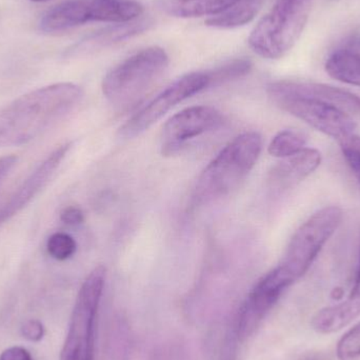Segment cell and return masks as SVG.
I'll list each match as a JSON object with an SVG mask.
<instances>
[{
    "label": "cell",
    "instance_id": "cb8c5ba5",
    "mask_svg": "<svg viewBox=\"0 0 360 360\" xmlns=\"http://www.w3.org/2000/svg\"><path fill=\"white\" fill-rule=\"evenodd\" d=\"M338 357L340 360L360 359V323L349 330L338 344Z\"/></svg>",
    "mask_w": 360,
    "mask_h": 360
},
{
    "label": "cell",
    "instance_id": "44dd1931",
    "mask_svg": "<svg viewBox=\"0 0 360 360\" xmlns=\"http://www.w3.org/2000/svg\"><path fill=\"white\" fill-rule=\"evenodd\" d=\"M253 65L250 59L237 58L228 61L219 67L207 71L210 79V88L221 86L245 77L251 72Z\"/></svg>",
    "mask_w": 360,
    "mask_h": 360
},
{
    "label": "cell",
    "instance_id": "8fae6325",
    "mask_svg": "<svg viewBox=\"0 0 360 360\" xmlns=\"http://www.w3.org/2000/svg\"><path fill=\"white\" fill-rule=\"evenodd\" d=\"M296 283L281 266L266 273L254 285L240 310L238 335L247 338L253 333L262 319L272 310L288 288Z\"/></svg>",
    "mask_w": 360,
    "mask_h": 360
},
{
    "label": "cell",
    "instance_id": "6da1fadb",
    "mask_svg": "<svg viewBox=\"0 0 360 360\" xmlns=\"http://www.w3.org/2000/svg\"><path fill=\"white\" fill-rule=\"evenodd\" d=\"M84 91L72 82H59L21 95L0 110V148L31 143L69 115Z\"/></svg>",
    "mask_w": 360,
    "mask_h": 360
},
{
    "label": "cell",
    "instance_id": "7402d4cb",
    "mask_svg": "<svg viewBox=\"0 0 360 360\" xmlns=\"http://www.w3.org/2000/svg\"><path fill=\"white\" fill-rule=\"evenodd\" d=\"M77 245L73 237L67 233H55L46 241V250L51 257L63 262L75 254Z\"/></svg>",
    "mask_w": 360,
    "mask_h": 360
},
{
    "label": "cell",
    "instance_id": "3957f363",
    "mask_svg": "<svg viewBox=\"0 0 360 360\" xmlns=\"http://www.w3.org/2000/svg\"><path fill=\"white\" fill-rule=\"evenodd\" d=\"M313 0H277L249 37L252 50L266 59L285 56L308 22Z\"/></svg>",
    "mask_w": 360,
    "mask_h": 360
},
{
    "label": "cell",
    "instance_id": "8992f818",
    "mask_svg": "<svg viewBox=\"0 0 360 360\" xmlns=\"http://www.w3.org/2000/svg\"><path fill=\"white\" fill-rule=\"evenodd\" d=\"M143 13V6L134 0H65L44 15L40 29L46 33H56L89 21L128 22Z\"/></svg>",
    "mask_w": 360,
    "mask_h": 360
},
{
    "label": "cell",
    "instance_id": "d4e9b609",
    "mask_svg": "<svg viewBox=\"0 0 360 360\" xmlns=\"http://www.w3.org/2000/svg\"><path fill=\"white\" fill-rule=\"evenodd\" d=\"M44 327L37 319H29L21 327V334L25 340L32 342H38L44 338Z\"/></svg>",
    "mask_w": 360,
    "mask_h": 360
},
{
    "label": "cell",
    "instance_id": "9a60e30c",
    "mask_svg": "<svg viewBox=\"0 0 360 360\" xmlns=\"http://www.w3.org/2000/svg\"><path fill=\"white\" fill-rule=\"evenodd\" d=\"M360 315V243L359 268L354 285L345 302L321 309L312 319V327L317 333L332 334L350 325Z\"/></svg>",
    "mask_w": 360,
    "mask_h": 360
},
{
    "label": "cell",
    "instance_id": "7a4b0ae2",
    "mask_svg": "<svg viewBox=\"0 0 360 360\" xmlns=\"http://www.w3.org/2000/svg\"><path fill=\"white\" fill-rule=\"evenodd\" d=\"M262 150L257 132H245L235 137L205 167L193 192L196 205L217 200L232 193L253 170Z\"/></svg>",
    "mask_w": 360,
    "mask_h": 360
},
{
    "label": "cell",
    "instance_id": "f1b7e54d",
    "mask_svg": "<svg viewBox=\"0 0 360 360\" xmlns=\"http://www.w3.org/2000/svg\"><path fill=\"white\" fill-rule=\"evenodd\" d=\"M31 1H34V2H44V1H49V0H31Z\"/></svg>",
    "mask_w": 360,
    "mask_h": 360
},
{
    "label": "cell",
    "instance_id": "603a6c76",
    "mask_svg": "<svg viewBox=\"0 0 360 360\" xmlns=\"http://www.w3.org/2000/svg\"><path fill=\"white\" fill-rule=\"evenodd\" d=\"M340 150L346 160L347 164L350 167L353 175L356 179L360 186V136L359 135H348L345 139H340Z\"/></svg>",
    "mask_w": 360,
    "mask_h": 360
},
{
    "label": "cell",
    "instance_id": "e0dca14e",
    "mask_svg": "<svg viewBox=\"0 0 360 360\" xmlns=\"http://www.w3.org/2000/svg\"><path fill=\"white\" fill-rule=\"evenodd\" d=\"M150 23L147 20H133L128 22L116 23L91 34L78 42L70 50L72 55H84L96 52L122 40L128 39L148 29Z\"/></svg>",
    "mask_w": 360,
    "mask_h": 360
},
{
    "label": "cell",
    "instance_id": "d6986e66",
    "mask_svg": "<svg viewBox=\"0 0 360 360\" xmlns=\"http://www.w3.org/2000/svg\"><path fill=\"white\" fill-rule=\"evenodd\" d=\"M262 0H239L234 6L205 21L209 27L233 29L251 22L259 12Z\"/></svg>",
    "mask_w": 360,
    "mask_h": 360
},
{
    "label": "cell",
    "instance_id": "4316f807",
    "mask_svg": "<svg viewBox=\"0 0 360 360\" xmlns=\"http://www.w3.org/2000/svg\"><path fill=\"white\" fill-rule=\"evenodd\" d=\"M0 360H34L31 353L22 347H11L0 354Z\"/></svg>",
    "mask_w": 360,
    "mask_h": 360
},
{
    "label": "cell",
    "instance_id": "52a82bcc",
    "mask_svg": "<svg viewBox=\"0 0 360 360\" xmlns=\"http://www.w3.org/2000/svg\"><path fill=\"white\" fill-rule=\"evenodd\" d=\"M342 219L344 211L340 207L329 205L319 210L294 233L279 266L294 281L302 278L338 230Z\"/></svg>",
    "mask_w": 360,
    "mask_h": 360
},
{
    "label": "cell",
    "instance_id": "ffe728a7",
    "mask_svg": "<svg viewBox=\"0 0 360 360\" xmlns=\"http://www.w3.org/2000/svg\"><path fill=\"white\" fill-rule=\"evenodd\" d=\"M307 145V137L302 133L294 130H283L277 133L268 147L271 156L279 160L295 155L304 150Z\"/></svg>",
    "mask_w": 360,
    "mask_h": 360
},
{
    "label": "cell",
    "instance_id": "5bb4252c",
    "mask_svg": "<svg viewBox=\"0 0 360 360\" xmlns=\"http://www.w3.org/2000/svg\"><path fill=\"white\" fill-rule=\"evenodd\" d=\"M323 156L312 148H304L295 155L281 160L269 173V186L276 192H285L310 176L321 166Z\"/></svg>",
    "mask_w": 360,
    "mask_h": 360
},
{
    "label": "cell",
    "instance_id": "ba28073f",
    "mask_svg": "<svg viewBox=\"0 0 360 360\" xmlns=\"http://www.w3.org/2000/svg\"><path fill=\"white\" fill-rule=\"evenodd\" d=\"M209 88L207 71L192 72L181 76L122 124L118 130V136L122 139L139 136L179 103Z\"/></svg>",
    "mask_w": 360,
    "mask_h": 360
},
{
    "label": "cell",
    "instance_id": "2e32d148",
    "mask_svg": "<svg viewBox=\"0 0 360 360\" xmlns=\"http://www.w3.org/2000/svg\"><path fill=\"white\" fill-rule=\"evenodd\" d=\"M325 68L333 79L360 86V32L349 36L330 54Z\"/></svg>",
    "mask_w": 360,
    "mask_h": 360
},
{
    "label": "cell",
    "instance_id": "83f0119b",
    "mask_svg": "<svg viewBox=\"0 0 360 360\" xmlns=\"http://www.w3.org/2000/svg\"><path fill=\"white\" fill-rule=\"evenodd\" d=\"M18 162V158L15 155H6L0 158V186L4 184V180L12 172L14 167Z\"/></svg>",
    "mask_w": 360,
    "mask_h": 360
},
{
    "label": "cell",
    "instance_id": "277c9868",
    "mask_svg": "<svg viewBox=\"0 0 360 360\" xmlns=\"http://www.w3.org/2000/svg\"><path fill=\"white\" fill-rule=\"evenodd\" d=\"M168 65L169 56L164 49H143L105 75L103 95L115 105L134 103L164 74Z\"/></svg>",
    "mask_w": 360,
    "mask_h": 360
},
{
    "label": "cell",
    "instance_id": "484cf974",
    "mask_svg": "<svg viewBox=\"0 0 360 360\" xmlns=\"http://www.w3.org/2000/svg\"><path fill=\"white\" fill-rule=\"evenodd\" d=\"M60 220L67 226H77L84 222V214L80 207L70 205L61 211Z\"/></svg>",
    "mask_w": 360,
    "mask_h": 360
},
{
    "label": "cell",
    "instance_id": "9c48e42d",
    "mask_svg": "<svg viewBox=\"0 0 360 360\" xmlns=\"http://www.w3.org/2000/svg\"><path fill=\"white\" fill-rule=\"evenodd\" d=\"M271 101L283 112L338 141L353 134L356 129L352 115L328 103L300 97H276Z\"/></svg>",
    "mask_w": 360,
    "mask_h": 360
},
{
    "label": "cell",
    "instance_id": "5b68a950",
    "mask_svg": "<svg viewBox=\"0 0 360 360\" xmlns=\"http://www.w3.org/2000/svg\"><path fill=\"white\" fill-rule=\"evenodd\" d=\"M107 271L93 269L78 291L59 360L94 359L95 330Z\"/></svg>",
    "mask_w": 360,
    "mask_h": 360
},
{
    "label": "cell",
    "instance_id": "4fadbf2b",
    "mask_svg": "<svg viewBox=\"0 0 360 360\" xmlns=\"http://www.w3.org/2000/svg\"><path fill=\"white\" fill-rule=\"evenodd\" d=\"M71 148L72 143H63L56 148L52 153L49 154L44 162L36 167L35 170L23 180L17 188H15L8 199L6 198L4 202H0V226L19 213L39 194L40 191L54 176L57 169L60 167L61 162Z\"/></svg>",
    "mask_w": 360,
    "mask_h": 360
},
{
    "label": "cell",
    "instance_id": "7c38bea8",
    "mask_svg": "<svg viewBox=\"0 0 360 360\" xmlns=\"http://www.w3.org/2000/svg\"><path fill=\"white\" fill-rule=\"evenodd\" d=\"M269 98L300 97L338 107L350 115H360V97L344 89L316 82L279 80L266 86Z\"/></svg>",
    "mask_w": 360,
    "mask_h": 360
},
{
    "label": "cell",
    "instance_id": "ac0fdd59",
    "mask_svg": "<svg viewBox=\"0 0 360 360\" xmlns=\"http://www.w3.org/2000/svg\"><path fill=\"white\" fill-rule=\"evenodd\" d=\"M239 0H168L165 10L173 16L181 18L216 16L230 8Z\"/></svg>",
    "mask_w": 360,
    "mask_h": 360
},
{
    "label": "cell",
    "instance_id": "30bf717a",
    "mask_svg": "<svg viewBox=\"0 0 360 360\" xmlns=\"http://www.w3.org/2000/svg\"><path fill=\"white\" fill-rule=\"evenodd\" d=\"M224 122L221 113L209 105L186 108L173 115L162 132V153L174 155L191 141L219 128Z\"/></svg>",
    "mask_w": 360,
    "mask_h": 360
}]
</instances>
